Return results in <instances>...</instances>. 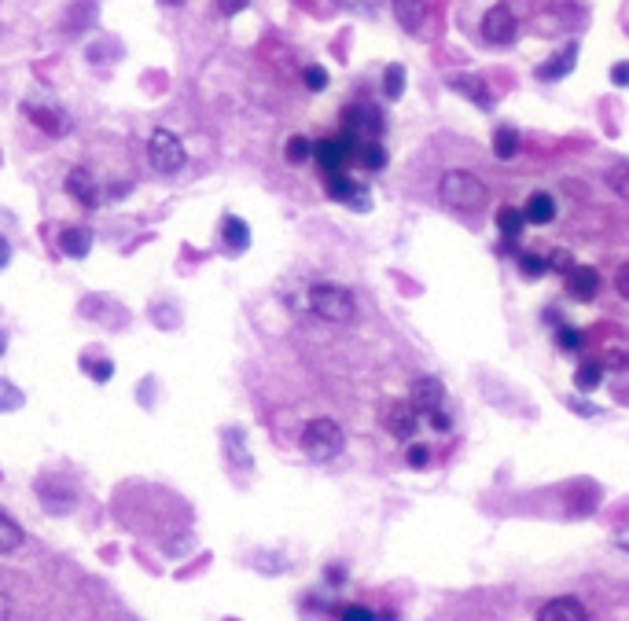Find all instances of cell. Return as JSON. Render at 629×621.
<instances>
[{
    "label": "cell",
    "instance_id": "obj_20",
    "mask_svg": "<svg viewBox=\"0 0 629 621\" xmlns=\"http://www.w3.org/2000/svg\"><path fill=\"white\" fill-rule=\"evenodd\" d=\"M523 217H527V225H552L556 221V199L549 192H534L523 206Z\"/></svg>",
    "mask_w": 629,
    "mask_h": 621
},
{
    "label": "cell",
    "instance_id": "obj_32",
    "mask_svg": "<svg viewBox=\"0 0 629 621\" xmlns=\"http://www.w3.org/2000/svg\"><path fill=\"white\" fill-rule=\"evenodd\" d=\"M519 269L523 276H545L549 269V258H541V254H519Z\"/></svg>",
    "mask_w": 629,
    "mask_h": 621
},
{
    "label": "cell",
    "instance_id": "obj_27",
    "mask_svg": "<svg viewBox=\"0 0 629 621\" xmlns=\"http://www.w3.org/2000/svg\"><path fill=\"white\" fill-rule=\"evenodd\" d=\"M405 78H409L405 67H401V63H390V67L383 70V96H387V100H401V96H405Z\"/></svg>",
    "mask_w": 629,
    "mask_h": 621
},
{
    "label": "cell",
    "instance_id": "obj_40",
    "mask_svg": "<svg viewBox=\"0 0 629 621\" xmlns=\"http://www.w3.org/2000/svg\"><path fill=\"white\" fill-rule=\"evenodd\" d=\"M247 4H251V0H218L221 15H240Z\"/></svg>",
    "mask_w": 629,
    "mask_h": 621
},
{
    "label": "cell",
    "instance_id": "obj_22",
    "mask_svg": "<svg viewBox=\"0 0 629 621\" xmlns=\"http://www.w3.org/2000/svg\"><path fill=\"white\" fill-rule=\"evenodd\" d=\"M497 228H501L504 243H519L523 228H527V217H523V210H515V206H501L497 210Z\"/></svg>",
    "mask_w": 629,
    "mask_h": 621
},
{
    "label": "cell",
    "instance_id": "obj_31",
    "mask_svg": "<svg viewBox=\"0 0 629 621\" xmlns=\"http://www.w3.org/2000/svg\"><path fill=\"white\" fill-rule=\"evenodd\" d=\"M284 159L287 162H306V159H313V144H309L306 136H291V140H287V147H284Z\"/></svg>",
    "mask_w": 629,
    "mask_h": 621
},
{
    "label": "cell",
    "instance_id": "obj_19",
    "mask_svg": "<svg viewBox=\"0 0 629 621\" xmlns=\"http://www.w3.org/2000/svg\"><path fill=\"white\" fill-rule=\"evenodd\" d=\"M59 250H63L67 258H85L92 250V232L81 225H67L59 232Z\"/></svg>",
    "mask_w": 629,
    "mask_h": 621
},
{
    "label": "cell",
    "instance_id": "obj_44",
    "mask_svg": "<svg viewBox=\"0 0 629 621\" xmlns=\"http://www.w3.org/2000/svg\"><path fill=\"white\" fill-rule=\"evenodd\" d=\"M328 581H332V585H343V566H328Z\"/></svg>",
    "mask_w": 629,
    "mask_h": 621
},
{
    "label": "cell",
    "instance_id": "obj_7",
    "mask_svg": "<svg viewBox=\"0 0 629 621\" xmlns=\"http://www.w3.org/2000/svg\"><path fill=\"white\" fill-rule=\"evenodd\" d=\"M313 159H317V166H321L328 177H335V173H346V166L357 159V140L354 136H324L321 144H313Z\"/></svg>",
    "mask_w": 629,
    "mask_h": 621
},
{
    "label": "cell",
    "instance_id": "obj_42",
    "mask_svg": "<svg viewBox=\"0 0 629 621\" xmlns=\"http://www.w3.org/2000/svg\"><path fill=\"white\" fill-rule=\"evenodd\" d=\"M12 618V599H8V592H0V621Z\"/></svg>",
    "mask_w": 629,
    "mask_h": 621
},
{
    "label": "cell",
    "instance_id": "obj_4",
    "mask_svg": "<svg viewBox=\"0 0 629 621\" xmlns=\"http://www.w3.org/2000/svg\"><path fill=\"white\" fill-rule=\"evenodd\" d=\"M409 401L420 416L431 423L435 430H449V416H446V386L438 383L435 375H420L409 390Z\"/></svg>",
    "mask_w": 629,
    "mask_h": 621
},
{
    "label": "cell",
    "instance_id": "obj_17",
    "mask_svg": "<svg viewBox=\"0 0 629 621\" xmlns=\"http://www.w3.org/2000/svg\"><path fill=\"white\" fill-rule=\"evenodd\" d=\"M394 4V19L401 23V30L416 34L427 19V0H390Z\"/></svg>",
    "mask_w": 629,
    "mask_h": 621
},
{
    "label": "cell",
    "instance_id": "obj_3",
    "mask_svg": "<svg viewBox=\"0 0 629 621\" xmlns=\"http://www.w3.org/2000/svg\"><path fill=\"white\" fill-rule=\"evenodd\" d=\"M438 199L449 206V210H479L486 203V184L468 170H446L442 181H438Z\"/></svg>",
    "mask_w": 629,
    "mask_h": 621
},
{
    "label": "cell",
    "instance_id": "obj_43",
    "mask_svg": "<svg viewBox=\"0 0 629 621\" xmlns=\"http://www.w3.org/2000/svg\"><path fill=\"white\" fill-rule=\"evenodd\" d=\"M626 357L622 353H607V361H604V368H626Z\"/></svg>",
    "mask_w": 629,
    "mask_h": 621
},
{
    "label": "cell",
    "instance_id": "obj_36",
    "mask_svg": "<svg viewBox=\"0 0 629 621\" xmlns=\"http://www.w3.org/2000/svg\"><path fill=\"white\" fill-rule=\"evenodd\" d=\"M549 269L567 276V272L574 269V254H567V250H552V254H549Z\"/></svg>",
    "mask_w": 629,
    "mask_h": 621
},
{
    "label": "cell",
    "instance_id": "obj_39",
    "mask_svg": "<svg viewBox=\"0 0 629 621\" xmlns=\"http://www.w3.org/2000/svg\"><path fill=\"white\" fill-rule=\"evenodd\" d=\"M611 81H615L618 89H629V63H615L611 67Z\"/></svg>",
    "mask_w": 629,
    "mask_h": 621
},
{
    "label": "cell",
    "instance_id": "obj_16",
    "mask_svg": "<svg viewBox=\"0 0 629 621\" xmlns=\"http://www.w3.org/2000/svg\"><path fill=\"white\" fill-rule=\"evenodd\" d=\"M574 63H578V45L571 41V45H563L552 59H545V63H541V67H538V81H560V78H567V74L574 70Z\"/></svg>",
    "mask_w": 629,
    "mask_h": 621
},
{
    "label": "cell",
    "instance_id": "obj_45",
    "mask_svg": "<svg viewBox=\"0 0 629 621\" xmlns=\"http://www.w3.org/2000/svg\"><path fill=\"white\" fill-rule=\"evenodd\" d=\"M159 4H166V8H181V4H188V0H159Z\"/></svg>",
    "mask_w": 629,
    "mask_h": 621
},
{
    "label": "cell",
    "instance_id": "obj_18",
    "mask_svg": "<svg viewBox=\"0 0 629 621\" xmlns=\"http://www.w3.org/2000/svg\"><path fill=\"white\" fill-rule=\"evenodd\" d=\"M26 114L34 118L45 133H52V136H63L70 129V118L63 111H56V107H41V103H26Z\"/></svg>",
    "mask_w": 629,
    "mask_h": 621
},
{
    "label": "cell",
    "instance_id": "obj_9",
    "mask_svg": "<svg viewBox=\"0 0 629 621\" xmlns=\"http://www.w3.org/2000/svg\"><path fill=\"white\" fill-rule=\"evenodd\" d=\"M482 37L490 45H512L515 37H519V19H515V12L508 4L486 8V15H482Z\"/></svg>",
    "mask_w": 629,
    "mask_h": 621
},
{
    "label": "cell",
    "instance_id": "obj_33",
    "mask_svg": "<svg viewBox=\"0 0 629 621\" xmlns=\"http://www.w3.org/2000/svg\"><path fill=\"white\" fill-rule=\"evenodd\" d=\"M339 621H379L376 610L361 607V603H350V607L339 610Z\"/></svg>",
    "mask_w": 629,
    "mask_h": 621
},
{
    "label": "cell",
    "instance_id": "obj_46",
    "mask_svg": "<svg viewBox=\"0 0 629 621\" xmlns=\"http://www.w3.org/2000/svg\"><path fill=\"white\" fill-rule=\"evenodd\" d=\"M4 350H8V335L0 331V357H4Z\"/></svg>",
    "mask_w": 629,
    "mask_h": 621
},
{
    "label": "cell",
    "instance_id": "obj_8",
    "mask_svg": "<svg viewBox=\"0 0 629 621\" xmlns=\"http://www.w3.org/2000/svg\"><path fill=\"white\" fill-rule=\"evenodd\" d=\"M379 423L394 441H409L420 427V412L412 408V401H401V397H390L379 405Z\"/></svg>",
    "mask_w": 629,
    "mask_h": 621
},
{
    "label": "cell",
    "instance_id": "obj_6",
    "mask_svg": "<svg viewBox=\"0 0 629 621\" xmlns=\"http://www.w3.org/2000/svg\"><path fill=\"white\" fill-rule=\"evenodd\" d=\"M343 133L354 136L357 144L379 140V136L387 133V118H383V111H379L376 103H354V107L343 111Z\"/></svg>",
    "mask_w": 629,
    "mask_h": 621
},
{
    "label": "cell",
    "instance_id": "obj_10",
    "mask_svg": "<svg viewBox=\"0 0 629 621\" xmlns=\"http://www.w3.org/2000/svg\"><path fill=\"white\" fill-rule=\"evenodd\" d=\"M67 195L74 199V203L81 206H100L103 203V192H100V184H96V177H92L85 166H78V170H70L67 173Z\"/></svg>",
    "mask_w": 629,
    "mask_h": 621
},
{
    "label": "cell",
    "instance_id": "obj_23",
    "mask_svg": "<svg viewBox=\"0 0 629 621\" xmlns=\"http://www.w3.org/2000/svg\"><path fill=\"white\" fill-rule=\"evenodd\" d=\"M519 147H523V140H519V129H512V125H501L493 133V155L501 162H512L519 155Z\"/></svg>",
    "mask_w": 629,
    "mask_h": 621
},
{
    "label": "cell",
    "instance_id": "obj_30",
    "mask_svg": "<svg viewBox=\"0 0 629 621\" xmlns=\"http://www.w3.org/2000/svg\"><path fill=\"white\" fill-rule=\"evenodd\" d=\"M81 372L92 375L96 383H107V379L115 375V364H111V361H103V357H81Z\"/></svg>",
    "mask_w": 629,
    "mask_h": 621
},
{
    "label": "cell",
    "instance_id": "obj_21",
    "mask_svg": "<svg viewBox=\"0 0 629 621\" xmlns=\"http://www.w3.org/2000/svg\"><path fill=\"white\" fill-rule=\"evenodd\" d=\"M221 239H225V247L232 250V254H243V250L251 247V228H247V221L243 217H225L221 221Z\"/></svg>",
    "mask_w": 629,
    "mask_h": 621
},
{
    "label": "cell",
    "instance_id": "obj_13",
    "mask_svg": "<svg viewBox=\"0 0 629 621\" xmlns=\"http://www.w3.org/2000/svg\"><path fill=\"white\" fill-rule=\"evenodd\" d=\"M538 621H589V610L582 607V599L556 596L538 610Z\"/></svg>",
    "mask_w": 629,
    "mask_h": 621
},
{
    "label": "cell",
    "instance_id": "obj_15",
    "mask_svg": "<svg viewBox=\"0 0 629 621\" xmlns=\"http://www.w3.org/2000/svg\"><path fill=\"white\" fill-rule=\"evenodd\" d=\"M37 497H41L45 511H52V515H67V511L74 508V500H78L67 482H41V486H37Z\"/></svg>",
    "mask_w": 629,
    "mask_h": 621
},
{
    "label": "cell",
    "instance_id": "obj_11",
    "mask_svg": "<svg viewBox=\"0 0 629 621\" xmlns=\"http://www.w3.org/2000/svg\"><path fill=\"white\" fill-rule=\"evenodd\" d=\"M328 195L332 199H339V203L354 206V210H368L372 206V195H368L365 184L350 181L346 173H335V177H328Z\"/></svg>",
    "mask_w": 629,
    "mask_h": 621
},
{
    "label": "cell",
    "instance_id": "obj_37",
    "mask_svg": "<svg viewBox=\"0 0 629 621\" xmlns=\"http://www.w3.org/2000/svg\"><path fill=\"white\" fill-rule=\"evenodd\" d=\"M427 463H431V449H427V445H409V467L420 471Z\"/></svg>",
    "mask_w": 629,
    "mask_h": 621
},
{
    "label": "cell",
    "instance_id": "obj_41",
    "mask_svg": "<svg viewBox=\"0 0 629 621\" xmlns=\"http://www.w3.org/2000/svg\"><path fill=\"white\" fill-rule=\"evenodd\" d=\"M8 261H12V243L8 236H0V269H8Z\"/></svg>",
    "mask_w": 629,
    "mask_h": 621
},
{
    "label": "cell",
    "instance_id": "obj_25",
    "mask_svg": "<svg viewBox=\"0 0 629 621\" xmlns=\"http://www.w3.org/2000/svg\"><path fill=\"white\" fill-rule=\"evenodd\" d=\"M19 544H23V526L0 511V555H12Z\"/></svg>",
    "mask_w": 629,
    "mask_h": 621
},
{
    "label": "cell",
    "instance_id": "obj_38",
    "mask_svg": "<svg viewBox=\"0 0 629 621\" xmlns=\"http://www.w3.org/2000/svg\"><path fill=\"white\" fill-rule=\"evenodd\" d=\"M615 291L629 302V261H626V265H618V272H615Z\"/></svg>",
    "mask_w": 629,
    "mask_h": 621
},
{
    "label": "cell",
    "instance_id": "obj_1",
    "mask_svg": "<svg viewBox=\"0 0 629 621\" xmlns=\"http://www.w3.org/2000/svg\"><path fill=\"white\" fill-rule=\"evenodd\" d=\"M306 302L309 313L321 317L324 324H354L357 320V298L346 291L343 283H313Z\"/></svg>",
    "mask_w": 629,
    "mask_h": 621
},
{
    "label": "cell",
    "instance_id": "obj_14",
    "mask_svg": "<svg viewBox=\"0 0 629 621\" xmlns=\"http://www.w3.org/2000/svg\"><path fill=\"white\" fill-rule=\"evenodd\" d=\"M449 89L460 92V96H468L482 111H493V92L486 89V81L475 78V74H453V78H449Z\"/></svg>",
    "mask_w": 629,
    "mask_h": 621
},
{
    "label": "cell",
    "instance_id": "obj_2",
    "mask_svg": "<svg viewBox=\"0 0 629 621\" xmlns=\"http://www.w3.org/2000/svg\"><path fill=\"white\" fill-rule=\"evenodd\" d=\"M298 445H302V452H306L313 463H328V460H335V456L346 449V434H343V427H339L335 419L317 416V419H309L306 427H302V438H298Z\"/></svg>",
    "mask_w": 629,
    "mask_h": 621
},
{
    "label": "cell",
    "instance_id": "obj_12",
    "mask_svg": "<svg viewBox=\"0 0 629 621\" xmlns=\"http://www.w3.org/2000/svg\"><path fill=\"white\" fill-rule=\"evenodd\" d=\"M563 283H567V294H571L574 302H593L596 294H600V272L589 269V265H574L563 276Z\"/></svg>",
    "mask_w": 629,
    "mask_h": 621
},
{
    "label": "cell",
    "instance_id": "obj_5",
    "mask_svg": "<svg viewBox=\"0 0 629 621\" xmlns=\"http://www.w3.org/2000/svg\"><path fill=\"white\" fill-rule=\"evenodd\" d=\"M148 159L151 166L159 173H166V177H173V173L184 170V162H188V151H184L181 136L170 133V129H155L148 140Z\"/></svg>",
    "mask_w": 629,
    "mask_h": 621
},
{
    "label": "cell",
    "instance_id": "obj_26",
    "mask_svg": "<svg viewBox=\"0 0 629 621\" xmlns=\"http://www.w3.org/2000/svg\"><path fill=\"white\" fill-rule=\"evenodd\" d=\"M600 379H604V361L600 357H589V361L578 364V372H574V383H578V390H596L600 386Z\"/></svg>",
    "mask_w": 629,
    "mask_h": 621
},
{
    "label": "cell",
    "instance_id": "obj_34",
    "mask_svg": "<svg viewBox=\"0 0 629 621\" xmlns=\"http://www.w3.org/2000/svg\"><path fill=\"white\" fill-rule=\"evenodd\" d=\"M556 342H560L563 353H578L582 350V331L574 328H560V335H556Z\"/></svg>",
    "mask_w": 629,
    "mask_h": 621
},
{
    "label": "cell",
    "instance_id": "obj_24",
    "mask_svg": "<svg viewBox=\"0 0 629 621\" xmlns=\"http://www.w3.org/2000/svg\"><path fill=\"white\" fill-rule=\"evenodd\" d=\"M368 173H379L387 166V147L379 144V140H365V144H357V159Z\"/></svg>",
    "mask_w": 629,
    "mask_h": 621
},
{
    "label": "cell",
    "instance_id": "obj_29",
    "mask_svg": "<svg viewBox=\"0 0 629 621\" xmlns=\"http://www.w3.org/2000/svg\"><path fill=\"white\" fill-rule=\"evenodd\" d=\"M607 188L618 195V199H629V162H618L607 170Z\"/></svg>",
    "mask_w": 629,
    "mask_h": 621
},
{
    "label": "cell",
    "instance_id": "obj_28",
    "mask_svg": "<svg viewBox=\"0 0 629 621\" xmlns=\"http://www.w3.org/2000/svg\"><path fill=\"white\" fill-rule=\"evenodd\" d=\"M26 405V394L19 390L15 383H8L4 375H0V412H15V408Z\"/></svg>",
    "mask_w": 629,
    "mask_h": 621
},
{
    "label": "cell",
    "instance_id": "obj_35",
    "mask_svg": "<svg viewBox=\"0 0 629 621\" xmlns=\"http://www.w3.org/2000/svg\"><path fill=\"white\" fill-rule=\"evenodd\" d=\"M302 78H306V89H313V92L328 89V70H324V67H306V74H302Z\"/></svg>",
    "mask_w": 629,
    "mask_h": 621
}]
</instances>
